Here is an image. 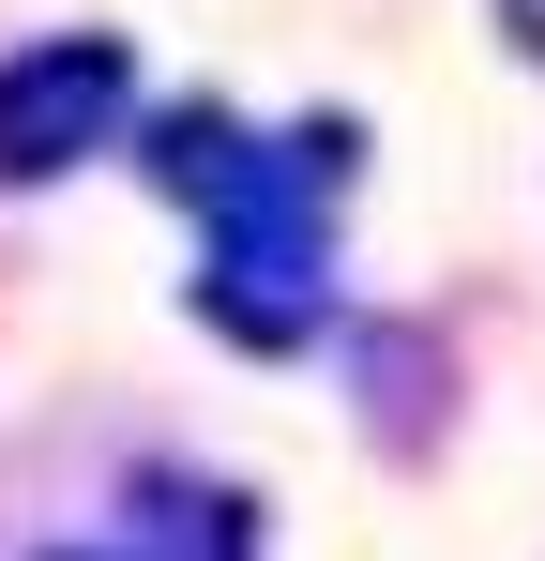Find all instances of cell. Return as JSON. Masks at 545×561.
I'll list each match as a JSON object with an SVG mask.
<instances>
[{
	"label": "cell",
	"mask_w": 545,
	"mask_h": 561,
	"mask_svg": "<svg viewBox=\"0 0 545 561\" xmlns=\"http://www.w3.org/2000/svg\"><path fill=\"white\" fill-rule=\"evenodd\" d=\"M31 561H137V547H31Z\"/></svg>",
	"instance_id": "cell-4"
},
{
	"label": "cell",
	"mask_w": 545,
	"mask_h": 561,
	"mask_svg": "<svg viewBox=\"0 0 545 561\" xmlns=\"http://www.w3.org/2000/svg\"><path fill=\"white\" fill-rule=\"evenodd\" d=\"M137 516H167V531H121L137 561H258V501H243V485H197V470H137Z\"/></svg>",
	"instance_id": "cell-3"
},
{
	"label": "cell",
	"mask_w": 545,
	"mask_h": 561,
	"mask_svg": "<svg viewBox=\"0 0 545 561\" xmlns=\"http://www.w3.org/2000/svg\"><path fill=\"white\" fill-rule=\"evenodd\" d=\"M152 92H137V46L121 31H31L0 46V197H46L77 183L106 137H137Z\"/></svg>",
	"instance_id": "cell-2"
},
{
	"label": "cell",
	"mask_w": 545,
	"mask_h": 561,
	"mask_svg": "<svg viewBox=\"0 0 545 561\" xmlns=\"http://www.w3.org/2000/svg\"><path fill=\"white\" fill-rule=\"evenodd\" d=\"M137 183L197 213V334L288 365L334 334V228L363 183V122L303 106V122H243L228 92H167L137 122Z\"/></svg>",
	"instance_id": "cell-1"
}]
</instances>
